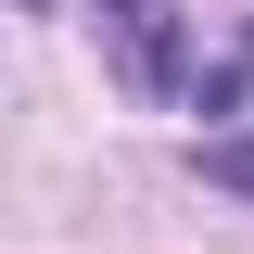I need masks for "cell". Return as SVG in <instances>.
<instances>
[{
  "label": "cell",
  "mask_w": 254,
  "mask_h": 254,
  "mask_svg": "<svg viewBox=\"0 0 254 254\" xmlns=\"http://www.w3.org/2000/svg\"><path fill=\"white\" fill-rule=\"evenodd\" d=\"M203 178H216V190H242V203H254V127H242V140H203Z\"/></svg>",
  "instance_id": "7a4b0ae2"
},
{
  "label": "cell",
  "mask_w": 254,
  "mask_h": 254,
  "mask_svg": "<svg viewBox=\"0 0 254 254\" xmlns=\"http://www.w3.org/2000/svg\"><path fill=\"white\" fill-rule=\"evenodd\" d=\"M89 26H102L115 89H140V102H190V89H203V76H190V13H178V0H89Z\"/></svg>",
  "instance_id": "6da1fadb"
}]
</instances>
